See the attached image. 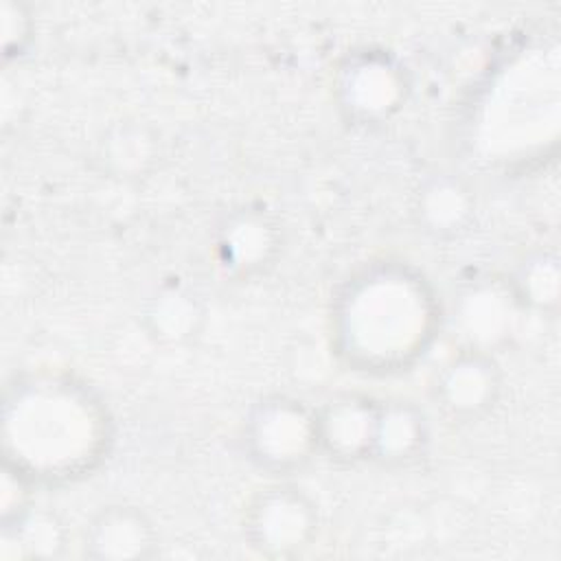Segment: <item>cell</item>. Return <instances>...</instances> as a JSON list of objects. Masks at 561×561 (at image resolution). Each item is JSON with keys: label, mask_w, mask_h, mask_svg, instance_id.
I'll list each match as a JSON object with an SVG mask.
<instances>
[{"label": "cell", "mask_w": 561, "mask_h": 561, "mask_svg": "<svg viewBox=\"0 0 561 561\" xmlns=\"http://www.w3.org/2000/svg\"><path fill=\"white\" fill-rule=\"evenodd\" d=\"M335 340L359 370H401L423 355L436 327V300L414 270L377 263L355 274L337 296Z\"/></svg>", "instance_id": "1"}, {"label": "cell", "mask_w": 561, "mask_h": 561, "mask_svg": "<svg viewBox=\"0 0 561 561\" xmlns=\"http://www.w3.org/2000/svg\"><path fill=\"white\" fill-rule=\"evenodd\" d=\"M105 436V416L92 394L57 377H31L4 399L7 467L22 478L68 480L90 469Z\"/></svg>", "instance_id": "2"}, {"label": "cell", "mask_w": 561, "mask_h": 561, "mask_svg": "<svg viewBox=\"0 0 561 561\" xmlns=\"http://www.w3.org/2000/svg\"><path fill=\"white\" fill-rule=\"evenodd\" d=\"M245 447L267 471L300 469L318 451L316 410L280 394L259 401L245 421Z\"/></svg>", "instance_id": "3"}, {"label": "cell", "mask_w": 561, "mask_h": 561, "mask_svg": "<svg viewBox=\"0 0 561 561\" xmlns=\"http://www.w3.org/2000/svg\"><path fill=\"white\" fill-rule=\"evenodd\" d=\"M318 530L313 502L296 486H270L248 508L245 535L265 557H294L302 552Z\"/></svg>", "instance_id": "4"}, {"label": "cell", "mask_w": 561, "mask_h": 561, "mask_svg": "<svg viewBox=\"0 0 561 561\" xmlns=\"http://www.w3.org/2000/svg\"><path fill=\"white\" fill-rule=\"evenodd\" d=\"M379 401L357 394L342 392L331 397L320 410H316L318 451L340 462L370 460L375 423Z\"/></svg>", "instance_id": "5"}, {"label": "cell", "mask_w": 561, "mask_h": 561, "mask_svg": "<svg viewBox=\"0 0 561 561\" xmlns=\"http://www.w3.org/2000/svg\"><path fill=\"white\" fill-rule=\"evenodd\" d=\"M500 394V368L486 351L469 348L447 362L436 377L434 397L456 419L471 421L493 408Z\"/></svg>", "instance_id": "6"}, {"label": "cell", "mask_w": 561, "mask_h": 561, "mask_svg": "<svg viewBox=\"0 0 561 561\" xmlns=\"http://www.w3.org/2000/svg\"><path fill=\"white\" fill-rule=\"evenodd\" d=\"M405 96L401 68L386 55H359L342 72V107L359 121L388 118Z\"/></svg>", "instance_id": "7"}, {"label": "cell", "mask_w": 561, "mask_h": 561, "mask_svg": "<svg viewBox=\"0 0 561 561\" xmlns=\"http://www.w3.org/2000/svg\"><path fill=\"white\" fill-rule=\"evenodd\" d=\"M83 546L92 559H147L156 552L158 533L138 506L112 504L94 515Z\"/></svg>", "instance_id": "8"}, {"label": "cell", "mask_w": 561, "mask_h": 561, "mask_svg": "<svg viewBox=\"0 0 561 561\" xmlns=\"http://www.w3.org/2000/svg\"><path fill=\"white\" fill-rule=\"evenodd\" d=\"M430 438L425 414L403 399L379 401L370 460L388 467L408 465L423 454Z\"/></svg>", "instance_id": "9"}, {"label": "cell", "mask_w": 561, "mask_h": 561, "mask_svg": "<svg viewBox=\"0 0 561 561\" xmlns=\"http://www.w3.org/2000/svg\"><path fill=\"white\" fill-rule=\"evenodd\" d=\"M217 248L226 270L248 276L263 270L274 259L278 230L263 213L239 210L221 226Z\"/></svg>", "instance_id": "10"}, {"label": "cell", "mask_w": 561, "mask_h": 561, "mask_svg": "<svg viewBox=\"0 0 561 561\" xmlns=\"http://www.w3.org/2000/svg\"><path fill=\"white\" fill-rule=\"evenodd\" d=\"M204 322V307L197 296L180 285L162 287L145 311L147 333L160 344L191 342Z\"/></svg>", "instance_id": "11"}, {"label": "cell", "mask_w": 561, "mask_h": 561, "mask_svg": "<svg viewBox=\"0 0 561 561\" xmlns=\"http://www.w3.org/2000/svg\"><path fill=\"white\" fill-rule=\"evenodd\" d=\"M473 195L469 186L451 175L427 180L416 195L419 224L434 234H454L471 219Z\"/></svg>", "instance_id": "12"}, {"label": "cell", "mask_w": 561, "mask_h": 561, "mask_svg": "<svg viewBox=\"0 0 561 561\" xmlns=\"http://www.w3.org/2000/svg\"><path fill=\"white\" fill-rule=\"evenodd\" d=\"M559 280L557 254L535 252L519 263L506 287L515 302L537 311H554L559 305Z\"/></svg>", "instance_id": "13"}, {"label": "cell", "mask_w": 561, "mask_h": 561, "mask_svg": "<svg viewBox=\"0 0 561 561\" xmlns=\"http://www.w3.org/2000/svg\"><path fill=\"white\" fill-rule=\"evenodd\" d=\"M508 298H513L508 287L500 291L489 285L476 287L462 296L460 322L469 340L476 344L473 348L484 351V346L502 337V331L506 329Z\"/></svg>", "instance_id": "14"}, {"label": "cell", "mask_w": 561, "mask_h": 561, "mask_svg": "<svg viewBox=\"0 0 561 561\" xmlns=\"http://www.w3.org/2000/svg\"><path fill=\"white\" fill-rule=\"evenodd\" d=\"M4 537H13L24 557H55L61 541V524L50 513L24 511L15 519L4 522Z\"/></svg>", "instance_id": "15"}, {"label": "cell", "mask_w": 561, "mask_h": 561, "mask_svg": "<svg viewBox=\"0 0 561 561\" xmlns=\"http://www.w3.org/2000/svg\"><path fill=\"white\" fill-rule=\"evenodd\" d=\"M153 158V138L138 125H118L105 142V162L118 175L142 171Z\"/></svg>", "instance_id": "16"}, {"label": "cell", "mask_w": 561, "mask_h": 561, "mask_svg": "<svg viewBox=\"0 0 561 561\" xmlns=\"http://www.w3.org/2000/svg\"><path fill=\"white\" fill-rule=\"evenodd\" d=\"M31 15L26 7L20 2H4L2 4V46L4 55H15L20 53L28 39H31Z\"/></svg>", "instance_id": "17"}]
</instances>
